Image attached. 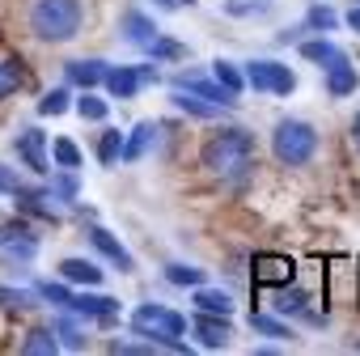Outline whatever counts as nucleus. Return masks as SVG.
<instances>
[{
	"label": "nucleus",
	"mask_w": 360,
	"mask_h": 356,
	"mask_svg": "<svg viewBox=\"0 0 360 356\" xmlns=\"http://www.w3.org/2000/svg\"><path fill=\"white\" fill-rule=\"evenodd\" d=\"M204 165L217 178H238L255 165V136L242 127H225L204 144Z\"/></svg>",
	"instance_id": "obj_1"
},
{
	"label": "nucleus",
	"mask_w": 360,
	"mask_h": 356,
	"mask_svg": "<svg viewBox=\"0 0 360 356\" xmlns=\"http://www.w3.org/2000/svg\"><path fill=\"white\" fill-rule=\"evenodd\" d=\"M131 331L136 335H144L148 343H161V348H169V352H187V343H183V335H187V318L183 314H174V310H165V305H140L136 314H131Z\"/></svg>",
	"instance_id": "obj_2"
},
{
	"label": "nucleus",
	"mask_w": 360,
	"mask_h": 356,
	"mask_svg": "<svg viewBox=\"0 0 360 356\" xmlns=\"http://www.w3.org/2000/svg\"><path fill=\"white\" fill-rule=\"evenodd\" d=\"M30 26L43 43H68L81 30V0H34Z\"/></svg>",
	"instance_id": "obj_3"
},
{
	"label": "nucleus",
	"mask_w": 360,
	"mask_h": 356,
	"mask_svg": "<svg viewBox=\"0 0 360 356\" xmlns=\"http://www.w3.org/2000/svg\"><path fill=\"white\" fill-rule=\"evenodd\" d=\"M271 153L284 165H305L318 153V132L305 119H280L276 132H271Z\"/></svg>",
	"instance_id": "obj_4"
},
{
	"label": "nucleus",
	"mask_w": 360,
	"mask_h": 356,
	"mask_svg": "<svg viewBox=\"0 0 360 356\" xmlns=\"http://www.w3.org/2000/svg\"><path fill=\"white\" fill-rule=\"evenodd\" d=\"M246 85H250L255 94H280V98H288V94L297 89V77H292L288 64L255 60V64H246Z\"/></svg>",
	"instance_id": "obj_5"
},
{
	"label": "nucleus",
	"mask_w": 360,
	"mask_h": 356,
	"mask_svg": "<svg viewBox=\"0 0 360 356\" xmlns=\"http://www.w3.org/2000/svg\"><path fill=\"white\" fill-rule=\"evenodd\" d=\"M174 89H187V94H195V98H204V102H212V106H221V110H233V106H238V94H229L217 77L208 81V77H200V72H183V77H174Z\"/></svg>",
	"instance_id": "obj_6"
},
{
	"label": "nucleus",
	"mask_w": 360,
	"mask_h": 356,
	"mask_svg": "<svg viewBox=\"0 0 360 356\" xmlns=\"http://www.w3.org/2000/svg\"><path fill=\"white\" fill-rule=\"evenodd\" d=\"M102 81H106V89H110L115 98H136L144 81H157V68H148V64H144V68H123V64H119V68H106Z\"/></svg>",
	"instance_id": "obj_7"
},
{
	"label": "nucleus",
	"mask_w": 360,
	"mask_h": 356,
	"mask_svg": "<svg viewBox=\"0 0 360 356\" xmlns=\"http://www.w3.org/2000/svg\"><path fill=\"white\" fill-rule=\"evenodd\" d=\"M288 280H297V263L288 255H255V284L276 288V284H288Z\"/></svg>",
	"instance_id": "obj_8"
},
{
	"label": "nucleus",
	"mask_w": 360,
	"mask_h": 356,
	"mask_svg": "<svg viewBox=\"0 0 360 356\" xmlns=\"http://www.w3.org/2000/svg\"><path fill=\"white\" fill-rule=\"evenodd\" d=\"M195 335H200V343L204 348H225L229 343V335H233V322H229V314H195Z\"/></svg>",
	"instance_id": "obj_9"
},
{
	"label": "nucleus",
	"mask_w": 360,
	"mask_h": 356,
	"mask_svg": "<svg viewBox=\"0 0 360 356\" xmlns=\"http://www.w3.org/2000/svg\"><path fill=\"white\" fill-rule=\"evenodd\" d=\"M18 157H22L34 174H47V136H43L39 127L18 132Z\"/></svg>",
	"instance_id": "obj_10"
},
{
	"label": "nucleus",
	"mask_w": 360,
	"mask_h": 356,
	"mask_svg": "<svg viewBox=\"0 0 360 356\" xmlns=\"http://www.w3.org/2000/svg\"><path fill=\"white\" fill-rule=\"evenodd\" d=\"M89 242H94V250H98V255H106L119 272H131V267H136V259L127 255V246H123L115 234H106L102 225H94V229H89Z\"/></svg>",
	"instance_id": "obj_11"
},
{
	"label": "nucleus",
	"mask_w": 360,
	"mask_h": 356,
	"mask_svg": "<svg viewBox=\"0 0 360 356\" xmlns=\"http://www.w3.org/2000/svg\"><path fill=\"white\" fill-rule=\"evenodd\" d=\"M157 132H161V127H157L153 119H140V123L131 127V136L123 140V153H119V157H123V161H140V157L157 144Z\"/></svg>",
	"instance_id": "obj_12"
},
{
	"label": "nucleus",
	"mask_w": 360,
	"mask_h": 356,
	"mask_svg": "<svg viewBox=\"0 0 360 356\" xmlns=\"http://www.w3.org/2000/svg\"><path fill=\"white\" fill-rule=\"evenodd\" d=\"M157 34H161V30H157L144 13H136V9H127V13H123V39H127L131 47H144V51H148V43H153Z\"/></svg>",
	"instance_id": "obj_13"
},
{
	"label": "nucleus",
	"mask_w": 360,
	"mask_h": 356,
	"mask_svg": "<svg viewBox=\"0 0 360 356\" xmlns=\"http://www.w3.org/2000/svg\"><path fill=\"white\" fill-rule=\"evenodd\" d=\"M68 310H77V314H89V318H115L119 314V301L115 297H98V293H77L72 301H68Z\"/></svg>",
	"instance_id": "obj_14"
},
{
	"label": "nucleus",
	"mask_w": 360,
	"mask_h": 356,
	"mask_svg": "<svg viewBox=\"0 0 360 356\" xmlns=\"http://www.w3.org/2000/svg\"><path fill=\"white\" fill-rule=\"evenodd\" d=\"M301 60H309V64H318V68H335V64L347 60V56H343V47H335L330 39H309V43H301Z\"/></svg>",
	"instance_id": "obj_15"
},
{
	"label": "nucleus",
	"mask_w": 360,
	"mask_h": 356,
	"mask_svg": "<svg viewBox=\"0 0 360 356\" xmlns=\"http://www.w3.org/2000/svg\"><path fill=\"white\" fill-rule=\"evenodd\" d=\"M356 64H347V60H339L335 68H326V94L330 98H347V94H356Z\"/></svg>",
	"instance_id": "obj_16"
},
{
	"label": "nucleus",
	"mask_w": 360,
	"mask_h": 356,
	"mask_svg": "<svg viewBox=\"0 0 360 356\" xmlns=\"http://www.w3.org/2000/svg\"><path fill=\"white\" fill-rule=\"evenodd\" d=\"M271 305H276L280 314H305V310H309V293H305V288H297V284L288 280V284H276Z\"/></svg>",
	"instance_id": "obj_17"
},
{
	"label": "nucleus",
	"mask_w": 360,
	"mask_h": 356,
	"mask_svg": "<svg viewBox=\"0 0 360 356\" xmlns=\"http://www.w3.org/2000/svg\"><path fill=\"white\" fill-rule=\"evenodd\" d=\"M102 77H106V64H102V60H72V64H68V81L81 85V89L102 85Z\"/></svg>",
	"instance_id": "obj_18"
},
{
	"label": "nucleus",
	"mask_w": 360,
	"mask_h": 356,
	"mask_svg": "<svg viewBox=\"0 0 360 356\" xmlns=\"http://www.w3.org/2000/svg\"><path fill=\"white\" fill-rule=\"evenodd\" d=\"M60 276L64 280H72V284H102V267L98 263H89V259H64L60 263Z\"/></svg>",
	"instance_id": "obj_19"
},
{
	"label": "nucleus",
	"mask_w": 360,
	"mask_h": 356,
	"mask_svg": "<svg viewBox=\"0 0 360 356\" xmlns=\"http://www.w3.org/2000/svg\"><path fill=\"white\" fill-rule=\"evenodd\" d=\"M195 310H204V314H233V297L221 293V288L195 284Z\"/></svg>",
	"instance_id": "obj_20"
},
{
	"label": "nucleus",
	"mask_w": 360,
	"mask_h": 356,
	"mask_svg": "<svg viewBox=\"0 0 360 356\" xmlns=\"http://www.w3.org/2000/svg\"><path fill=\"white\" fill-rule=\"evenodd\" d=\"M174 106L187 110L191 119H217V110H221V106H212V102H204V98H195L187 89H174Z\"/></svg>",
	"instance_id": "obj_21"
},
{
	"label": "nucleus",
	"mask_w": 360,
	"mask_h": 356,
	"mask_svg": "<svg viewBox=\"0 0 360 356\" xmlns=\"http://www.w3.org/2000/svg\"><path fill=\"white\" fill-rule=\"evenodd\" d=\"M56 348H60V339H56V331H47V326L30 331V335H26V343H22V352H26V356H51Z\"/></svg>",
	"instance_id": "obj_22"
},
{
	"label": "nucleus",
	"mask_w": 360,
	"mask_h": 356,
	"mask_svg": "<svg viewBox=\"0 0 360 356\" xmlns=\"http://www.w3.org/2000/svg\"><path fill=\"white\" fill-rule=\"evenodd\" d=\"M212 77H217L229 94H242V89H246V77L238 72V64H233V60H217V64H212Z\"/></svg>",
	"instance_id": "obj_23"
},
{
	"label": "nucleus",
	"mask_w": 360,
	"mask_h": 356,
	"mask_svg": "<svg viewBox=\"0 0 360 356\" xmlns=\"http://www.w3.org/2000/svg\"><path fill=\"white\" fill-rule=\"evenodd\" d=\"M22 81H26V72H22V64H18V60H5V64H0V102L13 98Z\"/></svg>",
	"instance_id": "obj_24"
},
{
	"label": "nucleus",
	"mask_w": 360,
	"mask_h": 356,
	"mask_svg": "<svg viewBox=\"0 0 360 356\" xmlns=\"http://www.w3.org/2000/svg\"><path fill=\"white\" fill-rule=\"evenodd\" d=\"M165 280H169V284H183V288H195V284H204V267L169 263V267H165Z\"/></svg>",
	"instance_id": "obj_25"
},
{
	"label": "nucleus",
	"mask_w": 360,
	"mask_h": 356,
	"mask_svg": "<svg viewBox=\"0 0 360 356\" xmlns=\"http://www.w3.org/2000/svg\"><path fill=\"white\" fill-rule=\"evenodd\" d=\"M250 326H255L259 335H271V339H288V335H292V326L280 322V318H271V314H250Z\"/></svg>",
	"instance_id": "obj_26"
},
{
	"label": "nucleus",
	"mask_w": 360,
	"mask_h": 356,
	"mask_svg": "<svg viewBox=\"0 0 360 356\" xmlns=\"http://www.w3.org/2000/svg\"><path fill=\"white\" fill-rule=\"evenodd\" d=\"M119 153H123V132H102V140H98V161H102V165H115Z\"/></svg>",
	"instance_id": "obj_27"
},
{
	"label": "nucleus",
	"mask_w": 360,
	"mask_h": 356,
	"mask_svg": "<svg viewBox=\"0 0 360 356\" xmlns=\"http://www.w3.org/2000/svg\"><path fill=\"white\" fill-rule=\"evenodd\" d=\"M148 56H153V60H183V56H187V47H183V43H174V39H161V34H157V39L148 43Z\"/></svg>",
	"instance_id": "obj_28"
},
{
	"label": "nucleus",
	"mask_w": 360,
	"mask_h": 356,
	"mask_svg": "<svg viewBox=\"0 0 360 356\" xmlns=\"http://www.w3.org/2000/svg\"><path fill=\"white\" fill-rule=\"evenodd\" d=\"M106 110H110V106H106V98H94V94H85V98L77 102V115H81V119H89V123H102V119H106Z\"/></svg>",
	"instance_id": "obj_29"
},
{
	"label": "nucleus",
	"mask_w": 360,
	"mask_h": 356,
	"mask_svg": "<svg viewBox=\"0 0 360 356\" xmlns=\"http://www.w3.org/2000/svg\"><path fill=\"white\" fill-rule=\"evenodd\" d=\"M51 157H56V165H64V170H77V165H81V148H77L72 140H56V144H51Z\"/></svg>",
	"instance_id": "obj_30"
},
{
	"label": "nucleus",
	"mask_w": 360,
	"mask_h": 356,
	"mask_svg": "<svg viewBox=\"0 0 360 356\" xmlns=\"http://www.w3.org/2000/svg\"><path fill=\"white\" fill-rule=\"evenodd\" d=\"M335 22H339V18H335V13H330L326 5H314V9L305 13V26H309V30H318V34H326V30H335Z\"/></svg>",
	"instance_id": "obj_31"
},
{
	"label": "nucleus",
	"mask_w": 360,
	"mask_h": 356,
	"mask_svg": "<svg viewBox=\"0 0 360 356\" xmlns=\"http://www.w3.org/2000/svg\"><path fill=\"white\" fill-rule=\"evenodd\" d=\"M64 110H68V89H51L39 102V115H64Z\"/></svg>",
	"instance_id": "obj_32"
},
{
	"label": "nucleus",
	"mask_w": 360,
	"mask_h": 356,
	"mask_svg": "<svg viewBox=\"0 0 360 356\" xmlns=\"http://www.w3.org/2000/svg\"><path fill=\"white\" fill-rule=\"evenodd\" d=\"M0 191H5V196H30V187L22 183L13 170H5V165H0Z\"/></svg>",
	"instance_id": "obj_33"
},
{
	"label": "nucleus",
	"mask_w": 360,
	"mask_h": 356,
	"mask_svg": "<svg viewBox=\"0 0 360 356\" xmlns=\"http://www.w3.org/2000/svg\"><path fill=\"white\" fill-rule=\"evenodd\" d=\"M39 297H47L51 305H68V301H72V293H68L64 284H51V280H43V284H39Z\"/></svg>",
	"instance_id": "obj_34"
},
{
	"label": "nucleus",
	"mask_w": 360,
	"mask_h": 356,
	"mask_svg": "<svg viewBox=\"0 0 360 356\" xmlns=\"http://www.w3.org/2000/svg\"><path fill=\"white\" fill-rule=\"evenodd\" d=\"M56 335H64V348H77V352L85 348V335H81L72 322H60V326H56Z\"/></svg>",
	"instance_id": "obj_35"
},
{
	"label": "nucleus",
	"mask_w": 360,
	"mask_h": 356,
	"mask_svg": "<svg viewBox=\"0 0 360 356\" xmlns=\"http://www.w3.org/2000/svg\"><path fill=\"white\" fill-rule=\"evenodd\" d=\"M51 191H60V196H72V191H77V183H72V178H60V183H51Z\"/></svg>",
	"instance_id": "obj_36"
},
{
	"label": "nucleus",
	"mask_w": 360,
	"mask_h": 356,
	"mask_svg": "<svg viewBox=\"0 0 360 356\" xmlns=\"http://www.w3.org/2000/svg\"><path fill=\"white\" fill-rule=\"evenodd\" d=\"M347 26H352V30H356V34H360V5H356V9H352V13H347Z\"/></svg>",
	"instance_id": "obj_37"
},
{
	"label": "nucleus",
	"mask_w": 360,
	"mask_h": 356,
	"mask_svg": "<svg viewBox=\"0 0 360 356\" xmlns=\"http://www.w3.org/2000/svg\"><path fill=\"white\" fill-rule=\"evenodd\" d=\"M356 132H360V115H356Z\"/></svg>",
	"instance_id": "obj_38"
},
{
	"label": "nucleus",
	"mask_w": 360,
	"mask_h": 356,
	"mask_svg": "<svg viewBox=\"0 0 360 356\" xmlns=\"http://www.w3.org/2000/svg\"><path fill=\"white\" fill-rule=\"evenodd\" d=\"M356 5H360V0H356Z\"/></svg>",
	"instance_id": "obj_39"
}]
</instances>
